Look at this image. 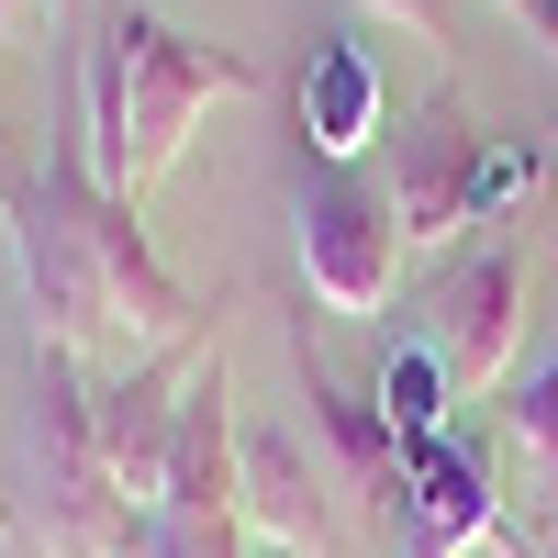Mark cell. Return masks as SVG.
I'll list each match as a JSON object with an SVG mask.
<instances>
[{"mask_svg":"<svg viewBox=\"0 0 558 558\" xmlns=\"http://www.w3.org/2000/svg\"><path fill=\"white\" fill-rule=\"evenodd\" d=\"M12 257H23V302H34V347H112L123 368L157 347H191L202 313L179 291V268L146 246V202H123L89 168V134L57 123L45 157L12 179Z\"/></svg>","mask_w":558,"mask_h":558,"instance_id":"cell-1","label":"cell"},{"mask_svg":"<svg viewBox=\"0 0 558 558\" xmlns=\"http://www.w3.org/2000/svg\"><path fill=\"white\" fill-rule=\"evenodd\" d=\"M246 89H257L246 57H223V45H202V34H179V23H157V12H134V0H123V12L101 23V45H89V68H78L89 168H101L123 202H146L157 179L191 157L202 112L246 101Z\"/></svg>","mask_w":558,"mask_h":558,"instance_id":"cell-2","label":"cell"},{"mask_svg":"<svg viewBox=\"0 0 558 558\" xmlns=\"http://www.w3.org/2000/svg\"><path fill=\"white\" fill-rule=\"evenodd\" d=\"M23 525L34 558H123L134 547V502L101 458V413L68 347H34L23 380Z\"/></svg>","mask_w":558,"mask_h":558,"instance_id":"cell-3","label":"cell"},{"mask_svg":"<svg viewBox=\"0 0 558 558\" xmlns=\"http://www.w3.org/2000/svg\"><path fill=\"white\" fill-rule=\"evenodd\" d=\"M291 246H302V279L324 313L368 324L402 279V213H391V179L380 168H347V157H302L291 168Z\"/></svg>","mask_w":558,"mask_h":558,"instance_id":"cell-4","label":"cell"},{"mask_svg":"<svg viewBox=\"0 0 558 558\" xmlns=\"http://www.w3.org/2000/svg\"><path fill=\"white\" fill-rule=\"evenodd\" d=\"M391 213H402V246H447L458 223H502L525 202L536 157L525 146H492V134L458 112V101H425L402 134H391Z\"/></svg>","mask_w":558,"mask_h":558,"instance_id":"cell-5","label":"cell"},{"mask_svg":"<svg viewBox=\"0 0 558 558\" xmlns=\"http://www.w3.org/2000/svg\"><path fill=\"white\" fill-rule=\"evenodd\" d=\"M425 347L447 368V391H492L502 368H514V347H525V235H514V223H502V235H470L436 268Z\"/></svg>","mask_w":558,"mask_h":558,"instance_id":"cell-6","label":"cell"},{"mask_svg":"<svg viewBox=\"0 0 558 558\" xmlns=\"http://www.w3.org/2000/svg\"><path fill=\"white\" fill-rule=\"evenodd\" d=\"M470 547H514V525H502L492 502V470L470 436H425L402 447V502H391V558H470ZM525 558V547H514Z\"/></svg>","mask_w":558,"mask_h":558,"instance_id":"cell-7","label":"cell"},{"mask_svg":"<svg viewBox=\"0 0 558 558\" xmlns=\"http://www.w3.org/2000/svg\"><path fill=\"white\" fill-rule=\"evenodd\" d=\"M202 357L213 347L191 336V347H157V357H134V368H112V380L89 391V413H101V458H112V481H123L134 514H146L157 481H168V436H179V402H191Z\"/></svg>","mask_w":558,"mask_h":558,"instance_id":"cell-8","label":"cell"},{"mask_svg":"<svg viewBox=\"0 0 558 558\" xmlns=\"http://www.w3.org/2000/svg\"><path fill=\"white\" fill-rule=\"evenodd\" d=\"M291 368H302V402H313V436L336 447V470H347V492H357L368 514L391 525V502H402V436H391V413L368 402V391H347L336 368L313 357V336L291 347Z\"/></svg>","mask_w":558,"mask_h":558,"instance_id":"cell-9","label":"cell"},{"mask_svg":"<svg viewBox=\"0 0 558 558\" xmlns=\"http://www.w3.org/2000/svg\"><path fill=\"white\" fill-rule=\"evenodd\" d=\"M235 391H223V357H202L191 402H179V436H168V481L157 502H179V514H246L235 492V413H223Z\"/></svg>","mask_w":558,"mask_h":558,"instance_id":"cell-10","label":"cell"},{"mask_svg":"<svg viewBox=\"0 0 558 558\" xmlns=\"http://www.w3.org/2000/svg\"><path fill=\"white\" fill-rule=\"evenodd\" d=\"M368 146H380V68L347 34H313V57H302V157L357 168Z\"/></svg>","mask_w":558,"mask_h":558,"instance_id":"cell-11","label":"cell"},{"mask_svg":"<svg viewBox=\"0 0 558 558\" xmlns=\"http://www.w3.org/2000/svg\"><path fill=\"white\" fill-rule=\"evenodd\" d=\"M235 492H246V514H257L268 536H302V547H313L324 481L302 470V436H291V425H246V436H235Z\"/></svg>","mask_w":558,"mask_h":558,"instance_id":"cell-12","label":"cell"},{"mask_svg":"<svg viewBox=\"0 0 558 558\" xmlns=\"http://www.w3.org/2000/svg\"><path fill=\"white\" fill-rule=\"evenodd\" d=\"M391 413V436L402 447H425V436H447V368H436V347H391L380 357V391H368Z\"/></svg>","mask_w":558,"mask_h":558,"instance_id":"cell-13","label":"cell"},{"mask_svg":"<svg viewBox=\"0 0 558 558\" xmlns=\"http://www.w3.org/2000/svg\"><path fill=\"white\" fill-rule=\"evenodd\" d=\"M134 547H146V558H246V514H179V502H146V514H134Z\"/></svg>","mask_w":558,"mask_h":558,"instance_id":"cell-14","label":"cell"},{"mask_svg":"<svg viewBox=\"0 0 558 558\" xmlns=\"http://www.w3.org/2000/svg\"><path fill=\"white\" fill-rule=\"evenodd\" d=\"M502 413H514V447H525L536 470L558 481V347H547L525 380H514V402H502Z\"/></svg>","mask_w":558,"mask_h":558,"instance_id":"cell-15","label":"cell"},{"mask_svg":"<svg viewBox=\"0 0 558 558\" xmlns=\"http://www.w3.org/2000/svg\"><path fill=\"white\" fill-rule=\"evenodd\" d=\"M368 12H391V23H413V34L447 45V0H368Z\"/></svg>","mask_w":558,"mask_h":558,"instance_id":"cell-16","label":"cell"},{"mask_svg":"<svg viewBox=\"0 0 558 558\" xmlns=\"http://www.w3.org/2000/svg\"><path fill=\"white\" fill-rule=\"evenodd\" d=\"M525 34H536V45H558V0H525Z\"/></svg>","mask_w":558,"mask_h":558,"instance_id":"cell-17","label":"cell"},{"mask_svg":"<svg viewBox=\"0 0 558 558\" xmlns=\"http://www.w3.org/2000/svg\"><path fill=\"white\" fill-rule=\"evenodd\" d=\"M246 558H313L302 536H246Z\"/></svg>","mask_w":558,"mask_h":558,"instance_id":"cell-18","label":"cell"},{"mask_svg":"<svg viewBox=\"0 0 558 558\" xmlns=\"http://www.w3.org/2000/svg\"><path fill=\"white\" fill-rule=\"evenodd\" d=\"M23 12H34V0H0V23H23Z\"/></svg>","mask_w":558,"mask_h":558,"instance_id":"cell-19","label":"cell"},{"mask_svg":"<svg viewBox=\"0 0 558 558\" xmlns=\"http://www.w3.org/2000/svg\"><path fill=\"white\" fill-rule=\"evenodd\" d=\"M492 12H514V23H525V0H492Z\"/></svg>","mask_w":558,"mask_h":558,"instance_id":"cell-20","label":"cell"},{"mask_svg":"<svg viewBox=\"0 0 558 558\" xmlns=\"http://www.w3.org/2000/svg\"><path fill=\"white\" fill-rule=\"evenodd\" d=\"M0 223H12V191H0Z\"/></svg>","mask_w":558,"mask_h":558,"instance_id":"cell-21","label":"cell"}]
</instances>
